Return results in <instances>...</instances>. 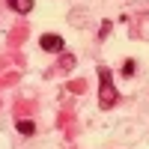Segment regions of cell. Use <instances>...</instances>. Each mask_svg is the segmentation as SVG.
<instances>
[{"label":"cell","mask_w":149,"mask_h":149,"mask_svg":"<svg viewBox=\"0 0 149 149\" xmlns=\"http://www.w3.org/2000/svg\"><path fill=\"white\" fill-rule=\"evenodd\" d=\"M98 107L102 110H110L116 104V98H119V93H116V86H113V81H110V72L104 69V66H98Z\"/></svg>","instance_id":"cell-1"},{"label":"cell","mask_w":149,"mask_h":149,"mask_svg":"<svg viewBox=\"0 0 149 149\" xmlns=\"http://www.w3.org/2000/svg\"><path fill=\"white\" fill-rule=\"evenodd\" d=\"M39 48H45L48 54H60V51H63L66 45H63V39H60L57 33H45L42 39H39Z\"/></svg>","instance_id":"cell-2"},{"label":"cell","mask_w":149,"mask_h":149,"mask_svg":"<svg viewBox=\"0 0 149 149\" xmlns=\"http://www.w3.org/2000/svg\"><path fill=\"white\" fill-rule=\"evenodd\" d=\"M6 3L18 12V15H30L33 12V0H6Z\"/></svg>","instance_id":"cell-3"},{"label":"cell","mask_w":149,"mask_h":149,"mask_svg":"<svg viewBox=\"0 0 149 149\" xmlns=\"http://www.w3.org/2000/svg\"><path fill=\"white\" fill-rule=\"evenodd\" d=\"M18 131H21V134H27V137H30V134L36 131V125H33L30 119H18Z\"/></svg>","instance_id":"cell-4"},{"label":"cell","mask_w":149,"mask_h":149,"mask_svg":"<svg viewBox=\"0 0 149 149\" xmlns=\"http://www.w3.org/2000/svg\"><path fill=\"white\" fill-rule=\"evenodd\" d=\"M107 33H110V21H104V24H102V30H98V39H104Z\"/></svg>","instance_id":"cell-5"},{"label":"cell","mask_w":149,"mask_h":149,"mask_svg":"<svg viewBox=\"0 0 149 149\" xmlns=\"http://www.w3.org/2000/svg\"><path fill=\"white\" fill-rule=\"evenodd\" d=\"M122 74H134V63H131V60H128L125 66H122Z\"/></svg>","instance_id":"cell-6"}]
</instances>
